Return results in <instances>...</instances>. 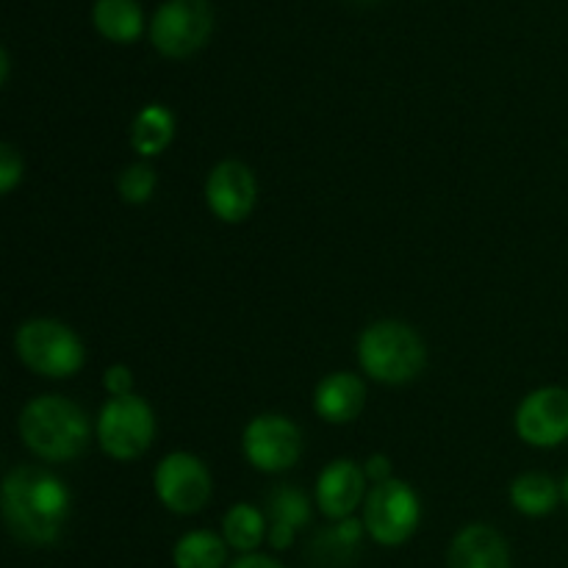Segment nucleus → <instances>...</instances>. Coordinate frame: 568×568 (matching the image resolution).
<instances>
[{
  "instance_id": "obj_1",
  "label": "nucleus",
  "mask_w": 568,
  "mask_h": 568,
  "mask_svg": "<svg viewBox=\"0 0 568 568\" xmlns=\"http://www.w3.org/2000/svg\"><path fill=\"white\" fill-rule=\"evenodd\" d=\"M70 516V491L39 466H17L3 480V519L26 547H50Z\"/></svg>"
},
{
  "instance_id": "obj_2",
  "label": "nucleus",
  "mask_w": 568,
  "mask_h": 568,
  "mask_svg": "<svg viewBox=\"0 0 568 568\" xmlns=\"http://www.w3.org/2000/svg\"><path fill=\"white\" fill-rule=\"evenodd\" d=\"M17 427H20L22 444L48 464L78 458L89 444L87 414L72 399L59 397V394L33 397L22 408Z\"/></svg>"
},
{
  "instance_id": "obj_3",
  "label": "nucleus",
  "mask_w": 568,
  "mask_h": 568,
  "mask_svg": "<svg viewBox=\"0 0 568 568\" xmlns=\"http://www.w3.org/2000/svg\"><path fill=\"white\" fill-rule=\"evenodd\" d=\"M358 364L372 381L386 383V386H403L422 375L427 364V347L410 325L383 320L361 333Z\"/></svg>"
},
{
  "instance_id": "obj_4",
  "label": "nucleus",
  "mask_w": 568,
  "mask_h": 568,
  "mask_svg": "<svg viewBox=\"0 0 568 568\" xmlns=\"http://www.w3.org/2000/svg\"><path fill=\"white\" fill-rule=\"evenodd\" d=\"M17 358L31 372L53 381L78 375L87 364V347L70 325L55 320H28L14 333Z\"/></svg>"
},
{
  "instance_id": "obj_5",
  "label": "nucleus",
  "mask_w": 568,
  "mask_h": 568,
  "mask_svg": "<svg viewBox=\"0 0 568 568\" xmlns=\"http://www.w3.org/2000/svg\"><path fill=\"white\" fill-rule=\"evenodd\" d=\"M155 438V414L142 397H111L98 416V444L109 458L136 460Z\"/></svg>"
},
{
  "instance_id": "obj_6",
  "label": "nucleus",
  "mask_w": 568,
  "mask_h": 568,
  "mask_svg": "<svg viewBox=\"0 0 568 568\" xmlns=\"http://www.w3.org/2000/svg\"><path fill=\"white\" fill-rule=\"evenodd\" d=\"M422 519V505L408 483L392 480L369 488L364 503V530L381 547H399L416 532Z\"/></svg>"
},
{
  "instance_id": "obj_7",
  "label": "nucleus",
  "mask_w": 568,
  "mask_h": 568,
  "mask_svg": "<svg viewBox=\"0 0 568 568\" xmlns=\"http://www.w3.org/2000/svg\"><path fill=\"white\" fill-rule=\"evenodd\" d=\"M214 9L209 0H166L150 22V42L166 59L197 53L211 37Z\"/></svg>"
},
{
  "instance_id": "obj_8",
  "label": "nucleus",
  "mask_w": 568,
  "mask_h": 568,
  "mask_svg": "<svg viewBox=\"0 0 568 568\" xmlns=\"http://www.w3.org/2000/svg\"><path fill=\"white\" fill-rule=\"evenodd\" d=\"M242 453L253 469L281 475L297 466L303 455V433L288 416L261 414L242 433Z\"/></svg>"
},
{
  "instance_id": "obj_9",
  "label": "nucleus",
  "mask_w": 568,
  "mask_h": 568,
  "mask_svg": "<svg viewBox=\"0 0 568 568\" xmlns=\"http://www.w3.org/2000/svg\"><path fill=\"white\" fill-rule=\"evenodd\" d=\"M153 488L170 514L194 516L211 499V471L197 455L170 453L155 466Z\"/></svg>"
},
{
  "instance_id": "obj_10",
  "label": "nucleus",
  "mask_w": 568,
  "mask_h": 568,
  "mask_svg": "<svg viewBox=\"0 0 568 568\" xmlns=\"http://www.w3.org/2000/svg\"><path fill=\"white\" fill-rule=\"evenodd\" d=\"M516 433L525 444L552 449L568 442V388L544 386L516 408Z\"/></svg>"
},
{
  "instance_id": "obj_11",
  "label": "nucleus",
  "mask_w": 568,
  "mask_h": 568,
  "mask_svg": "<svg viewBox=\"0 0 568 568\" xmlns=\"http://www.w3.org/2000/svg\"><path fill=\"white\" fill-rule=\"evenodd\" d=\"M255 197H258V183H255L253 170L242 161H220L209 172L205 203H209L211 214L216 220L227 222V225H239V222L253 214Z\"/></svg>"
},
{
  "instance_id": "obj_12",
  "label": "nucleus",
  "mask_w": 568,
  "mask_h": 568,
  "mask_svg": "<svg viewBox=\"0 0 568 568\" xmlns=\"http://www.w3.org/2000/svg\"><path fill=\"white\" fill-rule=\"evenodd\" d=\"M366 471L349 458H338L322 469L316 480V508L333 521L353 519L355 510L366 503Z\"/></svg>"
},
{
  "instance_id": "obj_13",
  "label": "nucleus",
  "mask_w": 568,
  "mask_h": 568,
  "mask_svg": "<svg viewBox=\"0 0 568 568\" xmlns=\"http://www.w3.org/2000/svg\"><path fill=\"white\" fill-rule=\"evenodd\" d=\"M449 568H510L505 538L488 525H469L453 538L447 552Z\"/></svg>"
},
{
  "instance_id": "obj_14",
  "label": "nucleus",
  "mask_w": 568,
  "mask_h": 568,
  "mask_svg": "<svg viewBox=\"0 0 568 568\" xmlns=\"http://www.w3.org/2000/svg\"><path fill=\"white\" fill-rule=\"evenodd\" d=\"M366 405V386L353 372H333L316 386L314 410L331 425H349Z\"/></svg>"
},
{
  "instance_id": "obj_15",
  "label": "nucleus",
  "mask_w": 568,
  "mask_h": 568,
  "mask_svg": "<svg viewBox=\"0 0 568 568\" xmlns=\"http://www.w3.org/2000/svg\"><path fill=\"white\" fill-rule=\"evenodd\" d=\"M266 519H270V532H266L270 547L288 549L294 541V532L308 525L311 505L300 488L277 486L266 494Z\"/></svg>"
},
{
  "instance_id": "obj_16",
  "label": "nucleus",
  "mask_w": 568,
  "mask_h": 568,
  "mask_svg": "<svg viewBox=\"0 0 568 568\" xmlns=\"http://www.w3.org/2000/svg\"><path fill=\"white\" fill-rule=\"evenodd\" d=\"M560 499H564V486H558L544 471H525L510 483V505L530 519L549 516L558 508Z\"/></svg>"
},
{
  "instance_id": "obj_17",
  "label": "nucleus",
  "mask_w": 568,
  "mask_h": 568,
  "mask_svg": "<svg viewBox=\"0 0 568 568\" xmlns=\"http://www.w3.org/2000/svg\"><path fill=\"white\" fill-rule=\"evenodd\" d=\"M92 22L109 42H136L144 31L142 6L136 0H98L92 9Z\"/></svg>"
},
{
  "instance_id": "obj_18",
  "label": "nucleus",
  "mask_w": 568,
  "mask_h": 568,
  "mask_svg": "<svg viewBox=\"0 0 568 568\" xmlns=\"http://www.w3.org/2000/svg\"><path fill=\"white\" fill-rule=\"evenodd\" d=\"M172 139H175V114L166 105L150 103L133 116L131 144L144 159L164 153L172 144Z\"/></svg>"
},
{
  "instance_id": "obj_19",
  "label": "nucleus",
  "mask_w": 568,
  "mask_h": 568,
  "mask_svg": "<svg viewBox=\"0 0 568 568\" xmlns=\"http://www.w3.org/2000/svg\"><path fill=\"white\" fill-rule=\"evenodd\" d=\"M266 532H270L266 514L255 508V505H233V508H227L225 519H222V538H225L227 547L242 555L255 552L264 544Z\"/></svg>"
},
{
  "instance_id": "obj_20",
  "label": "nucleus",
  "mask_w": 568,
  "mask_h": 568,
  "mask_svg": "<svg viewBox=\"0 0 568 568\" xmlns=\"http://www.w3.org/2000/svg\"><path fill=\"white\" fill-rule=\"evenodd\" d=\"M227 560L225 538L211 530H192L172 549L175 568H222Z\"/></svg>"
},
{
  "instance_id": "obj_21",
  "label": "nucleus",
  "mask_w": 568,
  "mask_h": 568,
  "mask_svg": "<svg viewBox=\"0 0 568 568\" xmlns=\"http://www.w3.org/2000/svg\"><path fill=\"white\" fill-rule=\"evenodd\" d=\"M155 170L148 161H136V164H128L125 170L116 178V189H120V197L128 205H144L155 192Z\"/></svg>"
},
{
  "instance_id": "obj_22",
  "label": "nucleus",
  "mask_w": 568,
  "mask_h": 568,
  "mask_svg": "<svg viewBox=\"0 0 568 568\" xmlns=\"http://www.w3.org/2000/svg\"><path fill=\"white\" fill-rule=\"evenodd\" d=\"M22 170L26 164H22L20 150L9 142L0 144V192L9 194L22 181Z\"/></svg>"
},
{
  "instance_id": "obj_23",
  "label": "nucleus",
  "mask_w": 568,
  "mask_h": 568,
  "mask_svg": "<svg viewBox=\"0 0 568 568\" xmlns=\"http://www.w3.org/2000/svg\"><path fill=\"white\" fill-rule=\"evenodd\" d=\"M103 386L111 397H131L133 394V372L125 364H114L105 369Z\"/></svg>"
},
{
  "instance_id": "obj_24",
  "label": "nucleus",
  "mask_w": 568,
  "mask_h": 568,
  "mask_svg": "<svg viewBox=\"0 0 568 568\" xmlns=\"http://www.w3.org/2000/svg\"><path fill=\"white\" fill-rule=\"evenodd\" d=\"M364 471H366V477H369V480H375V486H377V483L392 480V464H388L386 455H372V458L366 460Z\"/></svg>"
},
{
  "instance_id": "obj_25",
  "label": "nucleus",
  "mask_w": 568,
  "mask_h": 568,
  "mask_svg": "<svg viewBox=\"0 0 568 568\" xmlns=\"http://www.w3.org/2000/svg\"><path fill=\"white\" fill-rule=\"evenodd\" d=\"M231 568H283V564H277V560L270 558V555L250 552V555H242V558H239Z\"/></svg>"
},
{
  "instance_id": "obj_26",
  "label": "nucleus",
  "mask_w": 568,
  "mask_h": 568,
  "mask_svg": "<svg viewBox=\"0 0 568 568\" xmlns=\"http://www.w3.org/2000/svg\"><path fill=\"white\" fill-rule=\"evenodd\" d=\"M564 503L568 505V475H566V480H564Z\"/></svg>"
},
{
  "instance_id": "obj_27",
  "label": "nucleus",
  "mask_w": 568,
  "mask_h": 568,
  "mask_svg": "<svg viewBox=\"0 0 568 568\" xmlns=\"http://www.w3.org/2000/svg\"><path fill=\"white\" fill-rule=\"evenodd\" d=\"M361 3H366V0H361Z\"/></svg>"
}]
</instances>
